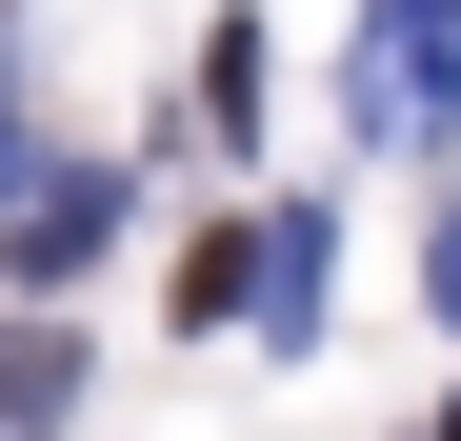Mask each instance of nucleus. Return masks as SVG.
<instances>
[{
	"label": "nucleus",
	"instance_id": "f257e3e1",
	"mask_svg": "<svg viewBox=\"0 0 461 441\" xmlns=\"http://www.w3.org/2000/svg\"><path fill=\"white\" fill-rule=\"evenodd\" d=\"M441 101H461V40H441V0H381V40H361V121H381V140H421Z\"/></svg>",
	"mask_w": 461,
	"mask_h": 441
},
{
	"label": "nucleus",
	"instance_id": "f03ea898",
	"mask_svg": "<svg viewBox=\"0 0 461 441\" xmlns=\"http://www.w3.org/2000/svg\"><path fill=\"white\" fill-rule=\"evenodd\" d=\"M101 220H121V181H101V161H60L41 201H0V261H21V281H60V261H101Z\"/></svg>",
	"mask_w": 461,
	"mask_h": 441
},
{
	"label": "nucleus",
	"instance_id": "7ed1b4c3",
	"mask_svg": "<svg viewBox=\"0 0 461 441\" xmlns=\"http://www.w3.org/2000/svg\"><path fill=\"white\" fill-rule=\"evenodd\" d=\"M60 401H81V341H60V321H21V341H0V441H41Z\"/></svg>",
	"mask_w": 461,
	"mask_h": 441
},
{
	"label": "nucleus",
	"instance_id": "20e7f679",
	"mask_svg": "<svg viewBox=\"0 0 461 441\" xmlns=\"http://www.w3.org/2000/svg\"><path fill=\"white\" fill-rule=\"evenodd\" d=\"M0 201H21V40H0Z\"/></svg>",
	"mask_w": 461,
	"mask_h": 441
},
{
	"label": "nucleus",
	"instance_id": "39448f33",
	"mask_svg": "<svg viewBox=\"0 0 461 441\" xmlns=\"http://www.w3.org/2000/svg\"><path fill=\"white\" fill-rule=\"evenodd\" d=\"M421 281H441V321H461V201H441V241H421Z\"/></svg>",
	"mask_w": 461,
	"mask_h": 441
}]
</instances>
